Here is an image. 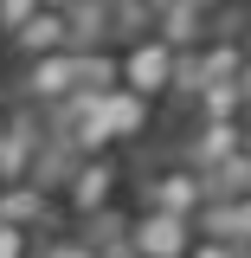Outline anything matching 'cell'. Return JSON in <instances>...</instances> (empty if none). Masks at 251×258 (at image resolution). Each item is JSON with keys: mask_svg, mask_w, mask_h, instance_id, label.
Segmentation results:
<instances>
[{"mask_svg": "<svg viewBox=\"0 0 251 258\" xmlns=\"http://www.w3.org/2000/svg\"><path fill=\"white\" fill-rule=\"evenodd\" d=\"M116 84H129L135 97H168L181 84V45H168L161 32H135L116 45Z\"/></svg>", "mask_w": 251, "mask_h": 258, "instance_id": "obj_1", "label": "cell"}, {"mask_svg": "<svg viewBox=\"0 0 251 258\" xmlns=\"http://www.w3.org/2000/svg\"><path fill=\"white\" fill-rule=\"evenodd\" d=\"M58 194H64V213H71V220H97V213L116 207V194H123V155H116V149L71 155Z\"/></svg>", "mask_w": 251, "mask_h": 258, "instance_id": "obj_2", "label": "cell"}, {"mask_svg": "<svg viewBox=\"0 0 251 258\" xmlns=\"http://www.w3.org/2000/svg\"><path fill=\"white\" fill-rule=\"evenodd\" d=\"M84 84V52H39V58H20V97L26 103H58V97H71Z\"/></svg>", "mask_w": 251, "mask_h": 258, "instance_id": "obj_3", "label": "cell"}, {"mask_svg": "<svg viewBox=\"0 0 251 258\" xmlns=\"http://www.w3.org/2000/svg\"><path fill=\"white\" fill-rule=\"evenodd\" d=\"M142 194H148V207H161V213L193 220V213L206 207V174H200L193 161H161V168H148Z\"/></svg>", "mask_w": 251, "mask_h": 258, "instance_id": "obj_4", "label": "cell"}, {"mask_svg": "<svg viewBox=\"0 0 251 258\" xmlns=\"http://www.w3.org/2000/svg\"><path fill=\"white\" fill-rule=\"evenodd\" d=\"M97 123H103V142H110V149H116V142H142V136L155 129V103L135 97L129 84H103V91H97Z\"/></svg>", "mask_w": 251, "mask_h": 258, "instance_id": "obj_5", "label": "cell"}, {"mask_svg": "<svg viewBox=\"0 0 251 258\" xmlns=\"http://www.w3.org/2000/svg\"><path fill=\"white\" fill-rule=\"evenodd\" d=\"M187 245H193V220H181V213L142 207L129 220V252L135 258H187Z\"/></svg>", "mask_w": 251, "mask_h": 258, "instance_id": "obj_6", "label": "cell"}, {"mask_svg": "<svg viewBox=\"0 0 251 258\" xmlns=\"http://www.w3.org/2000/svg\"><path fill=\"white\" fill-rule=\"evenodd\" d=\"M45 149H52V136L39 129V116L13 110V129L0 142V181H39L45 174Z\"/></svg>", "mask_w": 251, "mask_h": 258, "instance_id": "obj_7", "label": "cell"}, {"mask_svg": "<svg viewBox=\"0 0 251 258\" xmlns=\"http://www.w3.org/2000/svg\"><path fill=\"white\" fill-rule=\"evenodd\" d=\"M7 45H13V58H39V52H64L71 45V13L64 7H32L20 26L7 32ZM77 52V45H71Z\"/></svg>", "mask_w": 251, "mask_h": 258, "instance_id": "obj_8", "label": "cell"}, {"mask_svg": "<svg viewBox=\"0 0 251 258\" xmlns=\"http://www.w3.org/2000/svg\"><path fill=\"white\" fill-rule=\"evenodd\" d=\"M238 136H245V116H213V123H193L181 161H193V168L206 174V168H219V161L238 155Z\"/></svg>", "mask_w": 251, "mask_h": 258, "instance_id": "obj_9", "label": "cell"}, {"mask_svg": "<svg viewBox=\"0 0 251 258\" xmlns=\"http://www.w3.org/2000/svg\"><path fill=\"white\" fill-rule=\"evenodd\" d=\"M0 220L32 226V232H52V226H58L52 187H45V181H7V187H0Z\"/></svg>", "mask_w": 251, "mask_h": 258, "instance_id": "obj_10", "label": "cell"}, {"mask_svg": "<svg viewBox=\"0 0 251 258\" xmlns=\"http://www.w3.org/2000/svg\"><path fill=\"white\" fill-rule=\"evenodd\" d=\"M251 103L238 91V78H206L193 84V123H213V116H245Z\"/></svg>", "mask_w": 251, "mask_h": 258, "instance_id": "obj_11", "label": "cell"}, {"mask_svg": "<svg viewBox=\"0 0 251 258\" xmlns=\"http://www.w3.org/2000/svg\"><path fill=\"white\" fill-rule=\"evenodd\" d=\"M32 258H97L91 239H71V232H39V252Z\"/></svg>", "mask_w": 251, "mask_h": 258, "instance_id": "obj_12", "label": "cell"}, {"mask_svg": "<svg viewBox=\"0 0 251 258\" xmlns=\"http://www.w3.org/2000/svg\"><path fill=\"white\" fill-rule=\"evenodd\" d=\"M32 252H39V232H32V226L0 220V258H32Z\"/></svg>", "mask_w": 251, "mask_h": 258, "instance_id": "obj_13", "label": "cell"}, {"mask_svg": "<svg viewBox=\"0 0 251 258\" xmlns=\"http://www.w3.org/2000/svg\"><path fill=\"white\" fill-rule=\"evenodd\" d=\"M187 258H245V245L238 239H219V232H193Z\"/></svg>", "mask_w": 251, "mask_h": 258, "instance_id": "obj_14", "label": "cell"}, {"mask_svg": "<svg viewBox=\"0 0 251 258\" xmlns=\"http://www.w3.org/2000/svg\"><path fill=\"white\" fill-rule=\"evenodd\" d=\"M32 7H39V0H0V39H7V32L20 26V20H26Z\"/></svg>", "mask_w": 251, "mask_h": 258, "instance_id": "obj_15", "label": "cell"}, {"mask_svg": "<svg viewBox=\"0 0 251 258\" xmlns=\"http://www.w3.org/2000/svg\"><path fill=\"white\" fill-rule=\"evenodd\" d=\"M238 91H245V103H251V52H245V64H238Z\"/></svg>", "mask_w": 251, "mask_h": 258, "instance_id": "obj_16", "label": "cell"}, {"mask_svg": "<svg viewBox=\"0 0 251 258\" xmlns=\"http://www.w3.org/2000/svg\"><path fill=\"white\" fill-rule=\"evenodd\" d=\"M7 129H13V103L0 97V142H7Z\"/></svg>", "mask_w": 251, "mask_h": 258, "instance_id": "obj_17", "label": "cell"}, {"mask_svg": "<svg viewBox=\"0 0 251 258\" xmlns=\"http://www.w3.org/2000/svg\"><path fill=\"white\" fill-rule=\"evenodd\" d=\"M238 155L251 161V110H245V136H238Z\"/></svg>", "mask_w": 251, "mask_h": 258, "instance_id": "obj_18", "label": "cell"}, {"mask_svg": "<svg viewBox=\"0 0 251 258\" xmlns=\"http://www.w3.org/2000/svg\"><path fill=\"white\" fill-rule=\"evenodd\" d=\"M39 7H71V0H39Z\"/></svg>", "mask_w": 251, "mask_h": 258, "instance_id": "obj_19", "label": "cell"}, {"mask_svg": "<svg viewBox=\"0 0 251 258\" xmlns=\"http://www.w3.org/2000/svg\"><path fill=\"white\" fill-rule=\"evenodd\" d=\"M110 7H123V0H110Z\"/></svg>", "mask_w": 251, "mask_h": 258, "instance_id": "obj_20", "label": "cell"}, {"mask_svg": "<svg viewBox=\"0 0 251 258\" xmlns=\"http://www.w3.org/2000/svg\"><path fill=\"white\" fill-rule=\"evenodd\" d=\"M0 187H7V181H0Z\"/></svg>", "mask_w": 251, "mask_h": 258, "instance_id": "obj_21", "label": "cell"}, {"mask_svg": "<svg viewBox=\"0 0 251 258\" xmlns=\"http://www.w3.org/2000/svg\"><path fill=\"white\" fill-rule=\"evenodd\" d=\"M245 258H251V252H245Z\"/></svg>", "mask_w": 251, "mask_h": 258, "instance_id": "obj_22", "label": "cell"}]
</instances>
